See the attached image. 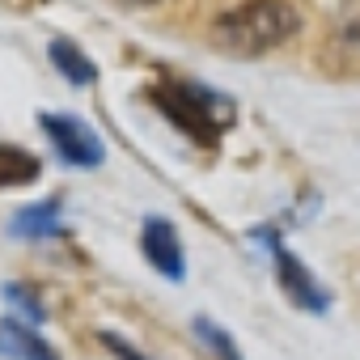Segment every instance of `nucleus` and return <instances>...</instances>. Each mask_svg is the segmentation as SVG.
Masks as SVG:
<instances>
[{"label":"nucleus","mask_w":360,"mask_h":360,"mask_svg":"<svg viewBox=\"0 0 360 360\" xmlns=\"http://www.w3.org/2000/svg\"><path fill=\"white\" fill-rule=\"evenodd\" d=\"M301 34V13L292 0H242L217 18L212 43L238 60H259L288 47Z\"/></svg>","instance_id":"f257e3e1"},{"label":"nucleus","mask_w":360,"mask_h":360,"mask_svg":"<svg viewBox=\"0 0 360 360\" xmlns=\"http://www.w3.org/2000/svg\"><path fill=\"white\" fill-rule=\"evenodd\" d=\"M153 102L161 106V115L195 140H217L229 119H233V102H225L217 89H204V85H191V81H169L153 94Z\"/></svg>","instance_id":"f03ea898"},{"label":"nucleus","mask_w":360,"mask_h":360,"mask_svg":"<svg viewBox=\"0 0 360 360\" xmlns=\"http://www.w3.org/2000/svg\"><path fill=\"white\" fill-rule=\"evenodd\" d=\"M39 127L47 131V140H51V148L60 153L64 165H72V169H94V165L106 161V144H102V136H98L81 115H68V110H43V115H39Z\"/></svg>","instance_id":"7ed1b4c3"},{"label":"nucleus","mask_w":360,"mask_h":360,"mask_svg":"<svg viewBox=\"0 0 360 360\" xmlns=\"http://www.w3.org/2000/svg\"><path fill=\"white\" fill-rule=\"evenodd\" d=\"M255 238L271 250V259H276V280H280V288L301 305V309H309V314H326L330 309V297H326V288L309 276V267L280 242V233L276 229H255Z\"/></svg>","instance_id":"20e7f679"},{"label":"nucleus","mask_w":360,"mask_h":360,"mask_svg":"<svg viewBox=\"0 0 360 360\" xmlns=\"http://www.w3.org/2000/svg\"><path fill=\"white\" fill-rule=\"evenodd\" d=\"M140 250L144 259L174 284L187 280V255H183V238L178 229L165 221V217H144V229H140Z\"/></svg>","instance_id":"39448f33"},{"label":"nucleus","mask_w":360,"mask_h":360,"mask_svg":"<svg viewBox=\"0 0 360 360\" xmlns=\"http://www.w3.org/2000/svg\"><path fill=\"white\" fill-rule=\"evenodd\" d=\"M0 356H9V360H60V352L30 322H18V318L0 322Z\"/></svg>","instance_id":"423d86ee"},{"label":"nucleus","mask_w":360,"mask_h":360,"mask_svg":"<svg viewBox=\"0 0 360 360\" xmlns=\"http://www.w3.org/2000/svg\"><path fill=\"white\" fill-rule=\"evenodd\" d=\"M60 217H64V204H60V195H51V200H34V204H26V208H18L13 212V233L18 238H56L60 233Z\"/></svg>","instance_id":"0eeeda50"},{"label":"nucleus","mask_w":360,"mask_h":360,"mask_svg":"<svg viewBox=\"0 0 360 360\" xmlns=\"http://www.w3.org/2000/svg\"><path fill=\"white\" fill-rule=\"evenodd\" d=\"M330 47L343 60H360V0H339L330 13Z\"/></svg>","instance_id":"6e6552de"},{"label":"nucleus","mask_w":360,"mask_h":360,"mask_svg":"<svg viewBox=\"0 0 360 360\" xmlns=\"http://www.w3.org/2000/svg\"><path fill=\"white\" fill-rule=\"evenodd\" d=\"M47 56H51V64H56V72L68 81V85H94L98 81V68H94V60L72 43V39H51V47H47Z\"/></svg>","instance_id":"1a4fd4ad"},{"label":"nucleus","mask_w":360,"mask_h":360,"mask_svg":"<svg viewBox=\"0 0 360 360\" xmlns=\"http://www.w3.org/2000/svg\"><path fill=\"white\" fill-rule=\"evenodd\" d=\"M39 157L18 148V144H0V187H26L39 178Z\"/></svg>","instance_id":"9d476101"},{"label":"nucleus","mask_w":360,"mask_h":360,"mask_svg":"<svg viewBox=\"0 0 360 360\" xmlns=\"http://www.w3.org/2000/svg\"><path fill=\"white\" fill-rule=\"evenodd\" d=\"M191 330H195V339H200L217 360H246V356H242V347L233 343V335H229L225 326H217L208 314H195V318H191Z\"/></svg>","instance_id":"9b49d317"},{"label":"nucleus","mask_w":360,"mask_h":360,"mask_svg":"<svg viewBox=\"0 0 360 360\" xmlns=\"http://www.w3.org/2000/svg\"><path fill=\"white\" fill-rule=\"evenodd\" d=\"M5 297H9L18 309H26V322H30V326H39V322H43V305H39L22 284H5Z\"/></svg>","instance_id":"f8f14e48"},{"label":"nucleus","mask_w":360,"mask_h":360,"mask_svg":"<svg viewBox=\"0 0 360 360\" xmlns=\"http://www.w3.org/2000/svg\"><path fill=\"white\" fill-rule=\"evenodd\" d=\"M102 347H106V352H115L119 360H148L140 347H131V343H127V339H119L115 330H102Z\"/></svg>","instance_id":"ddd939ff"},{"label":"nucleus","mask_w":360,"mask_h":360,"mask_svg":"<svg viewBox=\"0 0 360 360\" xmlns=\"http://www.w3.org/2000/svg\"><path fill=\"white\" fill-rule=\"evenodd\" d=\"M119 9H153V5H161V0H115Z\"/></svg>","instance_id":"4468645a"}]
</instances>
